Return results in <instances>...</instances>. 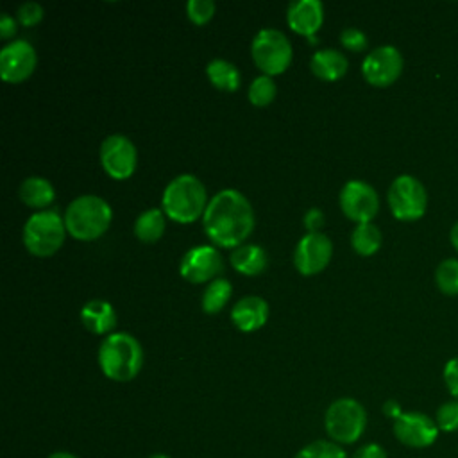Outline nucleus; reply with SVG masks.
<instances>
[{
	"label": "nucleus",
	"mask_w": 458,
	"mask_h": 458,
	"mask_svg": "<svg viewBox=\"0 0 458 458\" xmlns=\"http://www.w3.org/2000/svg\"><path fill=\"white\" fill-rule=\"evenodd\" d=\"M206 236L218 247H240L254 229L250 202L238 190H222L209 199L202 216Z\"/></svg>",
	"instance_id": "f257e3e1"
},
{
	"label": "nucleus",
	"mask_w": 458,
	"mask_h": 458,
	"mask_svg": "<svg viewBox=\"0 0 458 458\" xmlns=\"http://www.w3.org/2000/svg\"><path fill=\"white\" fill-rule=\"evenodd\" d=\"M208 202V193L200 179L191 174H181L166 184L161 197V209L177 224H191L204 216Z\"/></svg>",
	"instance_id": "f03ea898"
},
{
	"label": "nucleus",
	"mask_w": 458,
	"mask_h": 458,
	"mask_svg": "<svg viewBox=\"0 0 458 458\" xmlns=\"http://www.w3.org/2000/svg\"><path fill=\"white\" fill-rule=\"evenodd\" d=\"M98 365L106 377L125 383L134 379L143 365V349L129 333H111L98 349Z\"/></svg>",
	"instance_id": "7ed1b4c3"
},
{
	"label": "nucleus",
	"mask_w": 458,
	"mask_h": 458,
	"mask_svg": "<svg viewBox=\"0 0 458 458\" xmlns=\"http://www.w3.org/2000/svg\"><path fill=\"white\" fill-rule=\"evenodd\" d=\"M63 218L68 234L81 242H93L109 229L113 211L102 197L81 195L70 202Z\"/></svg>",
	"instance_id": "20e7f679"
},
{
	"label": "nucleus",
	"mask_w": 458,
	"mask_h": 458,
	"mask_svg": "<svg viewBox=\"0 0 458 458\" xmlns=\"http://www.w3.org/2000/svg\"><path fill=\"white\" fill-rule=\"evenodd\" d=\"M66 233L64 218H61V215L54 209H43L30 215L25 222L23 245L30 254L38 258H48L61 249Z\"/></svg>",
	"instance_id": "39448f33"
},
{
	"label": "nucleus",
	"mask_w": 458,
	"mask_h": 458,
	"mask_svg": "<svg viewBox=\"0 0 458 458\" xmlns=\"http://www.w3.org/2000/svg\"><path fill=\"white\" fill-rule=\"evenodd\" d=\"M324 426L333 442L352 444L365 431L367 411L356 399L342 397L333 401L326 410Z\"/></svg>",
	"instance_id": "423d86ee"
},
{
	"label": "nucleus",
	"mask_w": 458,
	"mask_h": 458,
	"mask_svg": "<svg viewBox=\"0 0 458 458\" xmlns=\"http://www.w3.org/2000/svg\"><path fill=\"white\" fill-rule=\"evenodd\" d=\"M250 54L263 75L274 77L290 66L293 50L286 34L277 29H261L252 39Z\"/></svg>",
	"instance_id": "0eeeda50"
},
{
	"label": "nucleus",
	"mask_w": 458,
	"mask_h": 458,
	"mask_svg": "<svg viewBox=\"0 0 458 458\" xmlns=\"http://www.w3.org/2000/svg\"><path fill=\"white\" fill-rule=\"evenodd\" d=\"M388 206L392 215L403 222L419 220L428 208L424 184L413 175H399L388 188Z\"/></svg>",
	"instance_id": "6e6552de"
},
{
	"label": "nucleus",
	"mask_w": 458,
	"mask_h": 458,
	"mask_svg": "<svg viewBox=\"0 0 458 458\" xmlns=\"http://www.w3.org/2000/svg\"><path fill=\"white\" fill-rule=\"evenodd\" d=\"M100 165L111 179H129L138 165V152L134 143L123 134L107 136L100 145Z\"/></svg>",
	"instance_id": "1a4fd4ad"
},
{
	"label": "nucleus",
	"mask_w": 458,
	"mask_h": 458,
	"mask_svg": "<svg viewBox=\"0 0 458 458\" xmlns=\"http://www.w3.org/2000/svg\"><path fill=\"white\" fill-rule=\"evenodd\" d=\"M340 208L349 220L367 224L379 211V197L369 182L358 179L347 181L340 190Z\"/></svg>",
	"instance_id": "9d476101"
},
{
	"label": "nucleus",
	"mask_w": 458,
	"mask_h": 458,
	"mask_svg": "<svg viewBox=\"0 0 458 458\" xmlns=\"http://www.w3.org/2000/svg\"><path fill=\"white\" fill-rule=\"evenodd\" d=\"M403 64L401 52L392 45H383L367 54L361 63V73L370 86L386 88L399 79Z\"/></svg>",
	"instance_id": "9b49d317"
},
{
	"label": "nucleus",
	"mask_w": 458,
	"mask_h": 458,
	"mask_svg": "<svg viewBox=\"0 0 458 458\" xmlns=\"http://www.w3.org/2000/svg\"><path fill=\"white\" fill-rule=\"evenodd\" d=\"M224 270L220 252L211 245L191 247L179 263V274L191 284L211 283Z\"/></svg>",
	"instance_id": "f8f14e48"
},
{
	"label": "nucleus",
	"mask_w": 458,
	"mask_h": 458,
	"mask_svg": "<svg viewBox=\"0 0 458 458\" xmlns=\"http://www.w3.org/2000/svg\"><path fill=\"white\" fill-rule=\"evenodd\" d=\"M333 243L324 233L304 234L293 250V265L302 276L320 274L331 261Z\"/></svg>",
	"instance_id": "ddd939ff"
},
{
	"label": "nucleus",
	"mask_w": 458,
	"mask_h": 458,
	"mask_svg": "<svg viewBox=\"0 0 458 458\" xmlns=\"http://www.w3.org/2000/svg\"><path fill=\"white\" fill-rule=\"evenodd\" d=\"M438 426L435 419L422 411H403L395 420H394V435L395 438L415 449L429 447L437 437H438Z\"/></svg>",
	"instance_id": "4468645a"
},
{
	"label": "nucleus",
	"mask_w": 458,
	"mask_h": 458,
	"mask_svg": "<svg viewBox=\"0 0 458 458\" xmlns=\"http://www.w3.org/2000/svg\"><path fill=\"white\" fill-rule=\"evenodd\" d=\"M36 64V50L25 39L11 41L0 50V77L5 82L18 84L27 81L34 73Z\"/></svg>",
	"instance_id": "2eb2a0df"
},
{
	"label": "nucleus",
	"mask_w": 458,
	"mask_h": 458,
	"mask_svg": "<svg viewBox=\"0 0 458 458\" xmlns=\"http://www.w3.org/2000/svg\"><path fill=\"white\" fill-rule=\"evenodd\" d=\"M324 21V7L318 0H295L288 4L286 23L288 27L304 38L317 36Z\"/></svg>",
	"instance_id": "dca6fc26"
},
{
	"label": "nucleus",
	"mask_w": 458,
	"mask_h": 458,
	"mask_svg": "<svg viewBox=\"0 0 458 458\" xmlns=\"http://www.w3.org/2000/svg\"><path fill=\"white\" fill-rule=\"evenodd\" d=\"M231 320L243 333L258 331L268 320V304L258 295L242 297L231 310Z\"/></svg>",
	"instance_id": "f3484780"
},
{
	"label": "nucleus",
	"mask_w": 458,
	"mask_h": 458,
	"mask_svg": "<svg viewBox=\"0 0 458 458\" xmlns=\"http://www.w3.org/2000/svg\"><path fill=\"white\" fill-rule=\"evenodd\" d=\"M81 320L93 335H106L116 326V311L107 301L91 299L82 306Z\"/></svg>",
	"instance_id": "a211bd4d"
},
{
	"label": "nucleus",
	"mask_w": 458,
	"mask_h": 458,
	"mask_svg": "<svg viewBox=\"0 0 458 458\" xmlns=\"http://www.w3.org/2000/svg\"><path fill=\"white\" fill-rule=\"evenodd\" d=\"M347 66H349V63H347L345 55L335 48L318 50L310 59V68H311L313 75H317L318 79L327 81V82L342 79L347 72Z\"/></svg>",
	"instance_id": "6ab92c4d"
},
{
	"label": "nucleus",
	"mask_w": 458,
	"mask_h": 458,
	"mask_svg": "<svg viewBox=\"0 0 458 458\" xmlns=\"http://www.w3.org/2000/svg\"><path fill=\"white\" fill-rule=\"evenodd\" d=\"M268 265L267 252L254 243H243L231 254V267L243 276H259Z\"/></svg>",
	"instance_id": "aec40b11"
},
{
	"label": "nucleus",
	"mask_w": 458,
	"mask_h": 458,
	"mask_svg": "<svg viewBox=\"0 0 458 458\" xmlns=\"http://www.w3.org/2000/svg\"><path fill=\"white\" fill-rule=\"evenodd\" d=\"M20 199L25 206L41 209L54 202L55 190L50 184V181H47L43 177H27L20 184Z\"/></svg>",
	"instance_id": "412c9836"
},
{
	"label": "nucleus",
	"mask_w": 458,
	"mask_h": 458,
	"mask_svg": "<svg viewBox=\"0 0 458 458\" xmlns=\"http://www.w3.org/2000/svg\"><path fill=\"white\" fill-rule=\"evenodd\" d=\"M206 75L209 79V82L220 89V91H227V93H233L240 88V82H242V75L238 72V68L225 61V59H211L206 66Z\"/></svg>",
	"instance_id": "4be33fe9"
},
{
	"label": "nucleus",
	"mask_w": 458,
	"mask_h": 458,
	"mask_svg": "<svg viewBox=\"0 0 458 458\" xmlns=\"http://www.w3.org/2000/svg\"><path fill=\"white\" fill-rule=\"evenodd\" d=\"M165 213L159 208L145 209L134 222V234L143 243L157 242L165 233Z\"/></svg>",
	"instance_id": "5701e85b"
},
{
	"label": "nucleus",
	"mask_w": 458,
	"mask_h": 458,
	"mask_svg": "<svg viewBox=\"0 0 458 458\" xmlns=\"http://www.w3.org/2000/svg\"><path fill=\"white\" fill-rule=\"evenodd\" d=\"M381 231L372 222L358 224L351 234V245L360 256H372L381 247Z\"/></svg>",
	"instance_id": "b1692460"
},
{
	"label": "nucleus",
	"mask_w": 458,
	"mask_h": 458,
	"mask_svg": "<svg viewBox=\"0 0 458 458\" xmlns=\"http://www.w3.org/2000/svg\"><path fill=\"white\" fill-rule=\"evenodd\" d=\"M231 293H233V288L227 279H224V277L213 279L211 283H208V286L202 293V301H200L202 310L208 315H215V313L222 311L231 297Z\"/></svg>",
	"instance_id": "393cba45"
},
{
	"label": "nucleus",
	"mask_w": 458,
	"mask_h": 458,
	"mask_svg": "<svg viewBox=\"0 0 458 458\" xmlns=\"http://www.w3.org/2000/svg\"><path fill=\"white\" fill-rule=\"evenodd\" d=\"M435 283L445 295L458 293V259L447 258L438 263L435 270Z\"/></svg>",
	"instance_id": "a878e982"
},
{
	"label": "nucleus",
	"mask_w": 458,
	"mask_h": 458,
	"mask_svg": "<svg viewBox=\"0 0 458 458\" xmlns=\"http://www.w3.org/2000/svg\"><path fill=\"white\" fill-rule=\"evenodd\" d=\"M249 102L256 107H265L268 104H272V100L276 98V82L272 77L268 75H259L256 77L247 91Z\"/></svg>",
	"instance_id": "bb28decb"
},
{
	"label": "nucleus",
	"mask_w": 458,
	"mask_h": 458,
	"mask_svg": "<svg viewBox=\"0 0 458 458\" xmlns=\"http://www.w3.org/2000/svg\"><path fill=\"white\" fill-rule=\"evenodd\" d=\"M295 458H347L345 451L329 440H315L308 445H304Z\"/></svg>",
	"instance_id": "cd10ccee"
},
{
	"label": "nucleus",
	"mask_w": 458,
	"mask_h": 458,
	"mask_svg": "<svg viewBox=\"0 0 458 458\" xmlns=\"http://www.w3.org/2000/svg\"><path fill=\"white\" fill-rule=\"evenodd\" d=\"M435 422L440 431H445V433L456 431L458 429V399L445 401L444 404H440L437 410Z\"/></svg>",
	"instance_id": "c85d7f7f"
},
{
	"label": "nucleus",
	"mask_w": 458,
	"mask_h": 458,
	"mask_svg": "<svg viewBox=\"0 0 458 458\" xmlns=\"http://www.w3.org/2000/svg\"><path fill=\"white\" fill-rule=\"evenodd\" d=\"M216 5L211 0H190L186 4V14L191 23L206 25L215 16Z\"/></svg>",
	"instance_id": "c756f323"
},
{
	"label": "nucleus",
	"mask_w": 458,
	"mask_h": 458,
	"mask_svg": "<svg viewBox=\"0 0 458 458\" xmlns=\"http://www.w3.org/2000/svg\"><path fill=\"white\" fill-rule=\"evenodd\" d=\"M45 16V9L38 2H25L18 7L16 18L23 27H34L38 25Z\"/></svg>",
	"instance_id": "7c9ffc66"
},
{
	"label": "nucleus",
	"mask_w": 458,
	"mask_h": 458,
	"mask_svg": "<svg viewBox=\"0 0 458 458\" xmlns=\"http://www.w3.org/2000/svg\"><path fill=\"white\" fill-rule=\"evenodd\" d=\"M340 43H342L347 50H351V52H361V50H365L367 45H369L367 36H365L360 29H356V27H347V29H344L342 34H340Z\"/></svg>",
	"instance_id": "2f4dec72"
},
{
	"label": "nucleus",
	"mask_w": 458,
	"mask_h": 458,
	"mask_svg": "<svg viewBox=\"0 0 458 458\" xmlns=\"http://www.w3.org/2000/svg\"><path fill=\"white\" fill-rule=\"evenodd\" d=\"M444 383L451 395L458 399V356L451 358L444 367Z\"/></svg>",
	"instance_id": "473e14b6"
},
{
	"label": "nucleus",
	"mask_w": 458,
	"mask_h": 458,
	"mask_svg": "<svg viewBox=\"0 0 458 458\" xmlns=\"http://www.w3.org/2000/svg\"><path fill=\"white\" fill-rule=\"evenodd\" d=\"M302 222H304V227L308 229V233H320L318 229L324 225V213L318 208H311L306 211Z\"/></svg>",
	"instance_id": "72a5a7b5"
},
{
	"label": "nucleus",
	"mask_w": 458,
	"mask_h": 458,
	"mask_svg": "<svg viewBox=\"0 0 458 458\" xmlns=\"http://www.w3.org/2000/svg\"><path fill=\"white\" fill-rule=\"evenodd\" d=\"M352 458H388V456L379 444H365L352 454Z\"/></svg>",
	"instance_id": "f704fd0d"
},
{
	"label": "nucleus",
	"mask_w": 458,
	"mask_h": 458,
	"mask_svg": "<svg viewBox=\"0 0 458 458\" xmlns=\"http://www.w3.org/2000/svg\"><path fill=\"white\" fill-rule=\"evenodd\" d=\"M14 34H16V21H14V18L11 14H7V13H2V16H0V38L9 39Z\"/></svg>",
	"instance_id": "c9c22d12"
},
{
	"label": "nucleus",
	"mask_w": 458,
	"mask_h": 458,
	"mask_svg": "<svg viewBox=\"0 0 458 458\" xmlns=\"http://www.w3.org/2000/svg\"><path fill=\"white\" fill-rule=\"evenodd\" d=\"M383 413H385L386 417H390V419L395 420V419L403 413V410H401V404H399L397 401L388 399V401L383 404Z\"/></svg>",
	"instance_id": "e433bc0d"
},
{
	"label": "nucleus",
	"mask_w": 458,
	"mask_h": 458,
	"mask_svg": "<svg viewBox=\"0 0 458 458\" xmlns=\"http://www.w3.org/2000/svg\"><path fill=\"white\" fill-rule=\"evenodd\" d=\"M451 243H453V247L458 250V222L453 225V229H451Z\"/></svg>",
	"instance_id": "4c0bfd02"
},
{
	"label": "nucleus",
	"mask_w": 458,
	"mask_h": 458,
	"mask_svg": "<svg viewBox=\"0 0 458 458\" xmlns=\"http://www.w3.org/2000/svg\"><path fill=\"white\" fill-rule=\"evenodd\" d=\"M48 458H77V456L72 454V453H68V451H55V453H52Z\"/></svg>",
	"instance_id": "58836bf2"
},
{
	"label": "nucleus",
	"mask_w": 458,
	"mask_h": 458,
	"mask_svg": "<svg viewBox=\"0 0 458 458\" xmlns=\"http://www.w3.org/2000/svg\"><path fill=\"white\" fill-rule=\"evenodd\" d=\"M148 458H172V456L163 454V453H156V454H152V456H148Z\"/></svg>",
	"instance_id": "ea45409f"
}]
</instances>
